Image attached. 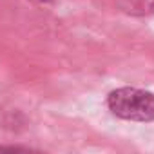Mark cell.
I'll return each instance as SVG.
<instances>
[{
	"mask_svg": "<svg viewBox=\"0 0 154 154\" xmlns=\"http://www.w3.org/2000/svg\"><path fill=\"white\" fill-rule=\"evenodd\" d=\"M0 150H11V152H15V150H26V149H22V147H4V145H0Z\"/></svg>",
	"mask_w": 154,
	"mask_h": 154,
	"instance_id": "obj_3",
	"label": "cell"
},
{
	"mask_svg": "<svg viewBox=\"0 0 154 154\" xmlns=\"http://www.w3.org/2000/svg\"><path fill=\"white\" fill-rule=\"evenodd\" d=\"M31 2H35V4H51L53 0H31Z\"/></svg>",
	"mask_w": 154,
	"mask_h": 154,
	"instance_id": "obj_4",
	"label": "cell"
},
{
	"mask_svg": "<svg viewBox=\"0 0 154 154\" xmlns=\"http://www.w3.org/2000/svg\"><path fill=\"white\" fill-rule=\"evenodd\" d=\"M118 6L127 15L134 17L154 15V0H118Z\"/></svg>",
	"mask_w": 154,
	"mask_h": 154,
	"instance_id": "obj_2",
	"label": "cell"
},
{
	"mask_svg": "<svg viewBox=\"0 0 154 154\" xmlns=\"http://www.w3.org/2000/svg\"><path fill=\"white\" fill-rule=\"evenodd\" d=\"M109 111L127 122H154V93L122 87L107 96Z\"/></svg>",
	"mask_w": 154,
	"mask_h": 154,
	"instance_id": "obj_1",
	"label": "cell"
}]
</instances>
